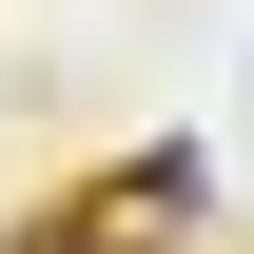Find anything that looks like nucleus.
Listing matches in <instances>:
<instances>
[{
  "mask_svg": "<svg viewBox=\"0 0 254 254\" xmlns=\"http://www.w3.org/2000/svg\"><path fill=\"white\" fill-rule=\"evenodd\" d=\"M195 215H215V176H195L176 137H137V157L20 195V235H0V254H195Z\"/></svg>",
  "mask_w": 254,
  "mask_h": 254,
  "instance_id": "f257e3e1",
  "label": "nucleus"
}]
</instances>
